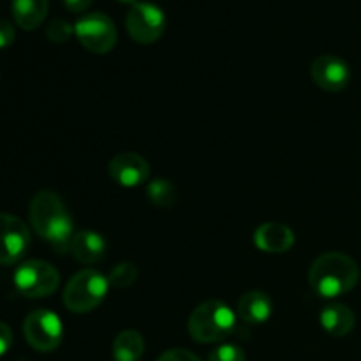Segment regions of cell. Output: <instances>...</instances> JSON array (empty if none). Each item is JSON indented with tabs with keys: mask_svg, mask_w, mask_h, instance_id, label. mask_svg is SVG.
Listing matches in <instances>:
<instances>
[{
	"mask_svg": "<svg viewBox=\"0 0 361 361\" xmlns=\"http://www.w3.org/2000/svg\"><path fill=\"white\" fill-rule=\"evenodd\" d=\"M30 222L35 233L44 238L53 249L66 252L73 240V217L60 200L59 194L51 190H41L30 201Z\"/></svg>",
	"mask_w": 361,
	"mask_h": 361,
	"instance_id": "1",
	"label": "cell"
},
{
	"mask_svg": "<svg viewBox=\"0 0 361 361\" xmlns=\"http://www.w3.org/2000/svg\"><path fill=\"white\" fill-rule=\"evenodd\" d=\"M360 281V268L353 257L342 252H326L309 270V284L323 298H337L351 291Z\"/></svg>",
	"mask_w": 361,
	"mask_h": 361,
	"instance_id": "2",
	"label": "cell"
},
{
	"mask_svg": "<svg viewBox=\"0 0 361 361\" xmlns=\"http://www.w3.org/2000/svg\"><path fill=\"white\" fill-rule=\"evenodd\" d=\"M235 326V312L219 300H207L197 305L189 317V334L200 344L222 342L233 334Z\"/></svg>",
	"mask_w": 361,
	"mask_h": 361,
	"instance_id": "3",
	"label": "cell"
},
{
	"mask_svg": "<svg viewBox=\"0 0 361 361\" xmlns=\"http://www.w3.org/2000/svg\"><path fill=\"white\" fill-rule=\"evenodd\" d=\"M108 277L94 268L81 270L67 282L63 289V303L74 314H87L97 309L108 295Z\"/></svg>",
	"mask_w": 361,
	"mask_h": 361,
	"instance_id": "4",
	"label": "cell"
},
{
	"mask_svg": "<svg viewBox=\"0 0 361 361\" xmlns=\"http://www.w3.org/2000/svg\"><path fill=\"white\" fill-rule=\"evenodd\" d=\"M59 271L48 261H25L14 271V288L27 298H44L53 295L59 288Z\"/></svg>",
	"mask_w": 361,
	"mask_h": 361,
	"instance_id": "5",
	"label": "cell"
},
{
	"mask_svg": "<svg viewBox=\"0 0 361 361\" xmlns=\"http://www.w3.org/2000/svg\"><path fill=\"white\" fill-rule=\"evenodd\" d=\"M74 34L85 49L95 55L111 51L116 44V28L104 13H88L76 21Z\"/></svg>",
	"mask_w": 361,
	"mask_h": 361,
	"instance_id": "6",
	"label": "cell"
},
{
	"mask_svg": "<svg viewBox=\"0 0 361 361\" xmlns=\"http://www.w3.org/2000/svg\"><path fill=\"white\" fill-rule=\"evenodd\" d=\"M23 334L28 344L39 353H51L62 344L63 326L55 312L46 309L34 310L23 323Z\"/></svg>",
	"mask_w": 361,
	"mask_h": 361,
	"instance_id": "7",
	"label": "cell"
},
{
	"mask_svg": "<svg viewBox=\"0 0 361 361\" xmlns=\"http://www.w3.org/2000/svg\"><path fill=\"white\" fill-rule=\"evenodd\" d=\"M126 27L130 37L140 44L159 41L166 30V14L152 2H136L126 16Z\"/></svg>",
	"mask_w": 361,
	"mask_h": 361,
	"instance_id": "8",
	"label": "cell"
},
{
	"mask_svg": "<svg viewBox=\"0 0 361 361\" xmlns=\"http://www.w3.org/2000/svg\"><path fill=\"white\" fill-rule=\"evenodd\" d=\"M30 245V233L21 219L0 214V264H14Z\"/></svg>",
	"mask_w": 361,
	"mask_h": 361,
	"instance_id": "9",
	"label": "cell"
},
{
	"mask_svg": "<svg viewBox=\"0 0 361 361\" xmlns=\"http://www.w3.org/2000/svg\"><path fill=\"white\" fill-rule=\"evenodd\" d=\"M312 80L319 88L326 92H341L351 81V69L348 62L337 55L317 56L310 67Z\"/></svg>",
	"mask_w": 361,
	"mask_h": 361,
	"instance_id": "10",
	"label": "cell"
},
{
	"mask_svg": "<svg viewBox=\"0 0 361 361\" xmlns=\"http://www.w3.org/2000/svg\"><path fill=\"white\" fill-rule=\"evenodd\" d=\"M109 176L118 185L133 189L141 185L150 176V164L147 159L134 152H122L116 154L109 162Z\"/></svg>",
	"mask_w": 361,
	"mask_h": 361,
	"instance_id": "11",
	"label": "cell"
},
{
	"mask_svg": "<svg viewBox=\"0 0 361 361\" xmlns=\"http://www.w3.org/2000/svg\"><path fill=\"white\" fill-rule=\"evenodd\" d=\"M254 243L257 249L270 254L288 252L295 245V233L286 224L279 222H264L254 233Z\"/></svg>",
	"mask_w": 361,
	"mask_h": 361,
	"instance_id": "12",
	"label": "cell"
},
{
	"mask_svg": "<svg viewBox=\"0 0 361 361\" xmlns=\"http://www.w3.org/2000/svg\"><path fill=\"white\" fill-rule=\"evenodd\" d=\"M319 323L323 330L331 337L342 338L349 335L355 328V312L344 303H331L326 305L319 314Z\"/></svg>",
	"mask_w": 361,
	"mask_h": 361,
	"instance_id": "13",
	"label": "cell"
},
{
	"mask_svg": "<svg viewBox=\"0 0 361 361\" xmlns=\"http://www.w3.org/2000/svg\"><path fill=\"white\" fill-rule=\"evenodd\" d=\"M274 303L271 298L263 291H249L242 295L236 305V312L245 323L263 324L270 319Z\"/></svg>",
	"mask_w": 361,
	"mask_h": 361,
	"instance_id": "14",
	"label": "cell"
},
{
	"mask_svg": "<svg viewBox=\"0 0 361 361\" xmlns=\"http://www.w3.org/2000/svg\"><path fill=\"white\" fill-rule=\"evenodd\" d=\"M69 250L76 261L85 264H92L102 259V256L106 252V242L99 233L80 231L71 240Z\"/></svg>",
	"mask_w": 361,
	"mask_h": 361,
	"instance_id": "15",
	"label": "cell"
},
{
	"mask_svg": "<svg viewBox=\"0 0 361 361\" xmlns=\"http://www.w3.org/2000/svg\"><path fill=\"white\" fill-rule=\"evenodd\" d=\"M49 0H13V18L23 30H35L41 27L48 14Z\"/></svg>",
	"mask_w": 361,
	"mask_h": 361,
	"instance_id": "16",
	"label": "cell"
},
{
	"mask_svg": "<svg viewBox=\"0 0 361 361\" xmlns=\"http://www.w3.org/2000/svg\"><path fill=\"white\" fill-rule=\"evenodd\" d=\"M145 351V341L140 331L126 330L113 342L115 361H140Z\"/></svg>",
	"mask_w": 361,
	"mask_h": 361,
	"instance_id": "17",
	"label": "cell"
},
{
	"mask_svg": "<svg viewBox=\"0 0 361 361\" xmlns=\"http://www.w3.org/2000/svg\"><path fill=\"white\" fill-rule=\"evenodd\" d=\"M148 197L159 208H169L176 200V190L169 180L155 178L148 183Z\"/></svg>",
	"mask_w": 361,
	"mask_h": 361,
	"instance_id": "18",
	"label": "cell"
},
{
	"mask_svg": "<svg viewBox=\"0 0 361 361\" xmlns=\"http://www.w3.org/2000/svg\"><path fill=\"white\" fill-rule=\"evenodd\" d=\"M137 268L134 267L133 263H127V261H123V263H118L115 268L111 270V274H109L108 281H109V286H113V288H129V286L134 284V281L137 279Z\"/></svg>",
	"mask_w": 361,
	"mask_h": 361,
	"instance_id": "19",
	"label": "cell"
},
{
	"mask_svg": "<svg viewBox=\"0 0 361 361\" xmlns=\"http://www.w3.org/2000/svg\"><path fill=\"white\" fill-rule=\"evenodd\" d=\"M74 34V27L69 21L62 20V18H56L46 28V35H48L49 41L53 42H66L69 41L71 35Z\"/></svg>",
	"mask_w": 361,
	"mask_h": 361,
	"instance_id": "20",
	"label": "cell"
},
{
	"mask_svg": "<svg viewBox=\"0 0 361 361\" xmlns=\"http://www.w3.org/2000/svg\"><path fill=\"white\" fill-rule=\"evenodd\" d=\"M208 361H245V353L240 345L221 344L210 353Z\"/></svg>",
	"mask_w": 361,
	"mask_h": 361,
	"instance_id": "21",
	"label": "cell"
},
{
	"mask_svg": "<svg viewBox=\"0 0 361 361\" xmlns=\"http://www.w3.org/2000/svg\"><path fill=\"white\" fill-rule=\"evenodd\" d=\"M157 361H201L194 353L189 349H169V351L162 353Z\"/></svg>",
	"mask_w": 361,
	"mask_h": 361,
	"instance_id": "22",
	"label": "cell"
},
{
	"mask_svg": "<svg viewBox=\"0 0 361 361\" xmlns=\"http://www.w3.org/2000/svg\"><path fill=\"white\" fill-rule=\"evenodd\" d=\"M14 37H16V32H14L13 25L7 20H0V49L13 44Z\"/></svg>",
	"mask_w": 361,
	"mask_h": 361,
	"instance_id": "23",
	"label": "cell"
},
{
	"mask_svg": "<svg viewBox=\"0 0 361 361\" xmlns=\"http://www.w3.org/2000/svg\"><path fill=\"white\" fill-rule=\"evenodd\" d=\"M13 345V331L6 323H0V356L6 355Z\"/></svg>",
	"mask_w": 361,
	"mask_h": 361,
	"instance_id": "24",
	"label": "cell"
},
{
	"mask_svg": "<svg viewBox=\"0 0 361 361\" xmlns=\"http://www.w3.org/2000/svg\"><path fill=\"white\" fill-rule=\"evenodd\" d=\"M94 0H63V6H66L67 11L71 13H83L85 9L90 7V4Z\"/></svg>",
	"mask_w": 361,
	"mask_h": 361,
	"instance_id": "25",
	"label": "cell"
},
{
	"mask_svg": "<svg viewBox=\"0 0 361 361\" xmlns=\"http://www.w3.org/2000/svg\"><path fill=\"white\" fill-rule=\"evenodd\" d=\"M118 2H122V4H130V6H134V4H136L137 0H118Z\"/></svg>",
	"mask_w": 361,
	"mask_h": 361,
	"instance_id": "26",
	"label": "cell"
}]
</instances>
